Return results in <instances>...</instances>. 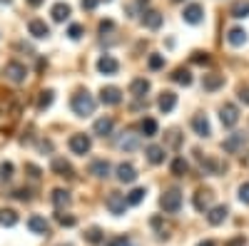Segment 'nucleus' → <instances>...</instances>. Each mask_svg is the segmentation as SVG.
<instances>
[{
  "instance_id": "nucleus-1",
  "label": "nucleus",
  "mask_w": 249,
  "mask_h": 246,
  "mask_svg": "<svg viewBox=\"0 0 249 246\" xmlns=\"http://www.w3.org/2000/svg\"><path fill=\"white\" fill-rule=\"evenodd\" d=\"M95 97L88 92V90H80V92H75L72 95V102H70V107H72V112L77 115V117H90L92 112H95Z\"/></svg>"
},
{
  "instance_id": "nucleus-2",
  "label": "nucleus",
  "mask_w": 249,
  "mask_h": 246,
  "mask_svg": "<svg viewBox=\"0 0 249 246\" xmlns=\"http://www.w3.org/2000/svg\"><path fill=\"white\" fill-rule=\"evenodd\" d=\"M105 207H107V212L110 214H115V216H122L124 212H127V197L124 194H120V192H110L107 194V199H105Z\"/></svg>"
},
{
  "instance_id": "nucleus-3",
  "label": "nucleus",
  "mask_w": 249,
  "mask_h": 246,
  "mask_svg": "<svg viewBox=\"0 0 249 246\" xmlns=\"http://www.w3.org/2000/svg\"><path fill=\"white\" fill-rule=\"evenodd\" d=\"M160 207L167 212V214H177L179 207H182V192L179 189H170V192H164L162 199H160Z\"/></svg>"
},
{
  "instance_id": "nucleus-4",
  "label": "nucleus",
  "mask_w": 249,
  "mask_h": 246,
  "mask_svg": "<svg viewBox=\"0 0 249 246\" xmlns=\"http://www.w3.org/2000/svg\"><path fill=\"white\" fill-rule=\"evenodd\" d=\"M68 145H70L72 154H82V157H85V154L92 149V139H90L88 134H72Z\"/></svg>"
},
{
  "instance_id": "nucleus-5",
  "label": "nucleus",
  "mask_w": 249,
  "mask_h": 246,
  "mask_svg": "<svg viewBox=\"0 0 249 246\" xmlns=\"http://www.w3.org/2000/svg\"><path fill=\"white\" fill-rule=\"evenodd\" d=\"M5 77L10 82H15V85H23L25 77H28V67L23 63H8L5 65Z\"/></svg>"
},
{
  "instance_id": "nucleus-6",
  "label": "nucleus",
  "mask_w": 249,
  "mask_h": 246,
  "mask_svg": "<svg viewBox=\"0 0 249 246\" xmlns=\"http://www.w3.org/2000/svg\"><path fill=\"white\" fill-rule=\"evenodd\" d=\"M219 119H222V125H224V127H234L237 122H239V110H237V105H232V102L222 105V110H219Z\"/></svg>"
},
{
  "instance_id": "nucleus-7",
  "label": "nucleus",
  "mask_w": 249,
  "mask_h": 246,
  "mask_svg": "<svg viewBox=\"0 0 249 246\" xmlns=\"http://www.w3.org/2000/svg\"><path fill=\"white\" fill-rule=\"evenodd\" d=\"M182 17H184V23H190V25H199L202 20H204V8L199 3H190V5L184 8Z\"/></svg>"
},
{
  "instance_id": "nucleus-8",
  "label": "nucleus",
  "mask_w": 249,
  "mask_h": 246,
  "mask_svg": "<svg viewBox=\"0 0 249 246\" xmlns=\"http://www.w3.org/2000/svg\"><path fill=\"white\" fill-rule=\"evenodd\" d=\"M100 102H102V105H110V107L120 105V102H122V92H120V87H115V85L102 87V90H100Z\"/></svg>"
},
{
  "instance_id": "nucleus-9",
  "label": "nucleus",
  "mask_w": 249,
  "mask_h": 246,
  "mask_svg": "<svg viewBox=\"0 0 249 246\" xmlns=\"http://www.w3.org/2000/svg\"><path fill=\"white\" fill-rule=\"evenodd\" d=\"M195 209L202 212V214H207L212 209V192L210 189H197L195 192Z\"/></svg>"
},
{
  "instance_id": "nucleus-10",
  "label": "nucleus",
  "mask_w": 249,
  "mask_h": 246,
  "mask_svg": "<svg viewBox=\"0 0 249 246\" xmlns=\"http://www.w3.org/2000/svg\"><path fill=\"white\" fill-rule=\"evenodd\" d=\"M244 142H247V137H244L242 132H234V134H230V137L222 142V149L230 152V154H237V152L244 147Z\"/></svg>"
},
{
  "instance_id": "nucleus-11",
  "label": "nucleus",
  "mask_w": 249,
  "mask_h": 246,
  "mask_svg": "<svg viewBox=\"0 0 249 246\" xmlns=\"http://www.w3.org/2000/svg\"><path fill=\"white\" fill-rule=\"evenodd\" d=\"M53 172L57 177H65V179H72L75 177V169H72V164L68 159H62V157H55L53 159Z\"/></svg>"
},
{
  "instance_id": "nucleus-12",
  "label": "nucleus",
  "mask_w": 249,
  "mask_h": 246,
  "mask_svg": "<svg viewBox=\"0 0 249 246\" xmlns=\"http://www.w3.org/2000/svg\"><path fill=\"white\" fill-rule=\"evenodd\" d=\"M117 179L122 181V184H132L135 179H137V169L132 167L130 162H122V164H117Z\"/></svg>"
},
{
  "instance_id": "nucleus-13",
  "label": "nucleus",
  "mask_w": 249,
  "mask_h": 246,
  "mask_svg": "<svg viewBox=\"0 0 249 246\" xmlns=\"http://www.w3.org/2000/svg\"><path fill=\"white\" fill-rule=\"evenodd\" d=\"M97 70H100L102 75H115V72L120 70V63H117L112 55H102V57L97 60Z\"/></svg>"
},
{
  "instance_id": "nucleus-14",
  "label": "nucleus",
  "mask_w": 249,
  "mask_h": 246,
  "mask_svg": "<svg viewBox=\"0 0 249 246\" xmlns=\"http://www.w3.org/2000/svg\"><path fill=\"white\" fill-rule=\"evenodd\" d=\"M157 107L167 115V112H172L175 107H177V95L175 92H170V90H164L162 95H160V99H157Z\"/></svg>"
},
{
  "instance_id": "nucleus-15",
  "label": "nucleus",
  "mask_w": 249,
  "mask_h": 246,
  "mask_svg": "<svg viewBox=\"0 0 249 246\" xmlns=\"http://www.w3.org/2000/svg\"><path fill=\"white\" fill-rule=\"evenodd\" d=\"M112 127H115L112 117H100V119H95L92 132H95L97 137H107V134H112Z\"/></svg>"
},
{
  "instance_id": "nucleus-16",
  "label": "nucleus",
  "mask_w": 249,
  "mask_h": 246,
  "mask_svg": "<svg viewBox=\"0 0 249 246\" xmlns=\"http://www.w3.org/2000/svg\"><path fill=\"white\" fill-rule=\"evenodd\" d=\"M227 214H230V209H227L224 204H219V207H212L210 212H207V221H210L212 227H219V224H224Z\"/></svg>"
},
{
  "instance_id": "nucleus-17",
  "label": "nucleus",
  "mask_w": 249,
  "mask_h": 246,
  "mask_svg": "<svg viewBox=\"0 0 249 246\" xmlns=\"http://www.w3.org/2000/svg\"><path fill=\"white\" fill-rule=\"evenodd\" d=\"M192 130H195L199 137H210V134H212L210 119H207L204 115H195V117H192Z\"/></svg>"
},
{
  "instance_id": "nucleus-18",
  "label": "nucleus",
  "mask_w": 249,
  "mask_h": 246,
  "mask_svg": "<svg viewBox=\"0 0 249 246\" xmlns=\"http://www.w3.org/2000/svg\"><path fill=\"white\" fill-rule=\"evenodd\" d=\"M28 30H30V35L33 37H37V40H43V37H48L50 35V28L45 25V20H30V23H28Z\"/></svg>"
},
{
  "instance_id": "nucleus-19",
  "label": "nucleus",
  "mask_w": 249,
  "mask_h": 246,
  "mask_svg": "<svg viewBox=\"0 0 249 246\" xmlns=\"http://www.w3.org/2000/svg\"><path fill=\"white\" fill-rule=\"evenodd\" d=\"M50 15H53L55 23H65V20L72 15V8H70L68 3H55L53 10H50Z\"/></svg>"
},
{
  "instance_id": "nucleus-20",
  "label": "nucleus",
  "mask_w": 249,
  "mask_h": 246,
  "mask_svg": "<svg viewBox=\"0 0 249 246\" xmlns=\"http://www.w3.org/2000/svg\"><path fill=\"white\" fill-rule=\"evenodd\" d=\"M222 85H224V75L212 72V75H204V77H202V87H204L207 92H214V90H219Z\"/></svg>"
},
{
  "instance_id": "nucleus-21",
  "label": "nucleus",
  "mask_w": 249,
  "mask_h": 246,
  "mask_svg": "<svg viewBox=\"0 0 249 246\" xmlns=\"http://www.w3.org/2000/svg\"><path fill=\"white\" fill-rule=\"evenodd\" d=\"M110 162L107 159H95L92 164H90V174H95L97 179H105V177H110Z\"/></svg>"
},
{
  "instance_id": "nucleus-22",
  "label": "nucleus",
  "mask_w": 249,
  "mask_h": 246,
  "mask_svg": "<svg viewBox=\"0 0 249 246\" xmlns=\"http://www.w3.org/2000/svg\"><path fill=\"white\" fill-rule=\"evenodd\" d=\"M28 227H30V231H33V234H45V236L50 234V224H48L43 216H37V214L28 219Z\"/></svg>"
},
{
  "instance_id": "nucleus-23",
  "label": "nucleus",
  "mask_w": 249,
  "mask_h": 246,
  "mask_svg": "<svg viewBox=\"0 0 249 246\" xmlns=\"http://www.w3.org/2000/svg\"><path fill=\"white\" fill-rule=\"evenodd\" d=\"M227 43H230L232 48H242L247 43V33L242 28H232L230 33H227Z\"/></svg>"
},
{
  "instance_id": "nucleus-24",
  "label": "nucleus",
  "mask_w": 249,
  "mask_h": 246,
  "mask_svg": "<svg viewBox=\"0 0 249 246\" xmlns=\"http://www.w3.org/2000/svg\"><path fill=\"white\" fill-rule=\"evenodd\" d=\"M142 25L150 28V30H157V28L162 25V15H160L157 10H147V13L142 15Z\"/></svg>"
},
{
  "instance_id": "nucleus-25",
  "label": "nucleus",
  "mask_w": 249,
  "mask_h": 246,
  "mask_svg": "<svg viewBox=\"0 0 249 246\" xmlns=\"http://www.w3.org/2000/svg\"><path fill=\"white\" fill-rule=\"evenodd\" d=\"M130 92H132L135 97H144V95L150 92V80H144V77H137V80H132Z\"/></svg>"
},
{
  "instance_id": "nucleus-26",
  "label": "nucleus",
  "mask_w": 249,
  "mask_h": 246,
  "mask_svg": "<svg viewBox=\"0 0 249 246\" xmlns=\"http://www.w3.org/2000/svg\"><path fill=\"white\" fill-rule=\"evenodd\" d=\"M172 82H177V85H182V87H190L192 85V72L184 70V67H177L172 72Z\"/></svg>"
},
{
  "instance_id": "nucleus-27",
  "label": "nucleus",
  "mask_w": 249,
  "mask_h": 246,
  "mask_svg": "<svg viewBox=\"0 0 249 246\" xmlns=\"http://www.w3.org/2000/svg\"><path fill=\"white\" fill-rule=\"evenodd\" d=\"M144 154H147L150 164H162L164 162V147H160V145H150L147 149H144Z\"/></svg>"
},
{
  "instance_id": "nucleus-28",
  "label": "nucleus",
  "mask_w": 249,
  "mask_h": 246,
  "mask_svg": "<svg viewBox=\"0 0 249 246\" xmlns=\"http://www.w3.org/2000/svg\"><path fill=\"white\" fill-rule=\"evenodd\" d=\"M157 119H152V117H144L142 122H140V132L144 134V137H155L157 134Z\"/></svg>"
},
{
  "instance_id": "nucleus-29",
  "label": "nucleus",
  "mask_w": 249,
  "mask_h": 246,
  "mask_svg": "<svg viewBox=\"0 0 249 246\" xmlns=\"http://www.w3.org/2000/svg\"><path fill=\"white\" fill-rule=\"evenodd\" d=\"M18 224V212H13V209H0V227H15Z\"/></svg>"
},
{
  "instance_id": "nucleus-30",
  "label": "nucleus",
  "mask_w": 249,
  "mask_h": 246,
  "mask_svg": "<svg viewBox=\"0 0 249 246\" xmlns=\"http://www.w3.org/2000/svg\"><path fill=\"white\" fill-rule=\"evenodd\" d=\"M53 204H55L57 209L68 207V204H70V192H65V189H55V192H53Z\"/></svg>"
},
{
  "instance_id": "nucleus-31",
  "label": "nucleus",
  "mask_w": 249,
  "mask_h": 246,
  "mask_svg": "<svg viewBox=\"0 0 249 246\" xmlns=\"http://www.w3.org/2000/svg\"><path fill=\"white\" fill-rule=\"evenodd\" d=\"M144 197H147V189H144V187H137V189H132V192L127 194V204H130V207H137V204L144 201Z\"/></svg>"
},
{
  "instance_id": "nucleus-32",
  "label": "nucleus",
  "mask_w": 249,
  "mask_h": 246,
  "mask_svg": "<svg viewBox=\"0 0 249 246\" xmlns=\"http://www.w3.org/2000/svg\"><path fill=\"white\" fill-rule=\"evenodd\" d=\"M53 99H55V92H53V90H43V92H40V97H37V110H40V112L48 110V107L53 105Z\"/></svg>"
},
{
  "instance_id": "nucleus-33",
  "label": "nucleus",
  "mask_w": 249,
  "mask_h": 246,
  "mask_svg": "<svg viewBox=\"0 0 249 246\" xmlns=\"http://www.w3.org/2000/svg\"><path fill=\"white\" fill-rule=\"evenodd\" d=\"M85 241H88V244H102V241H105V234H102L100 227H90V229L85 231Z\"/></svg>"
},
{
  "instance_id": "nucleus-34",
  "label": "nucleus",
  "mask_w": 249,
  "mask_h": 246,
  "mask_svg": "<svg viewBox=\"0 0 249 246\" xmlns=\"http://www.w3.org/2000/svg\"><path fill=\"white\" fill-rule=\"evenodd\" d=\"M249 15V0H237L232 5V17H247Z\"/></svg>"
},
{
  "instance_id": "nucleus-35",
  "label": "nucleus",
  "mask_w": 249,
  "mask_h": 246,
  "mask_svg": "<svg viewBox=\"0 0 249 246\" xmlns=\"http://www.w3.org/2000/svg\"><path fill=\"white\" fill-rule=\"evenodd\" d=\"M120 149H127V152H135L137 149V134H124L122 139H120Z\"/></svg>"
},
{
  "instance_id": "nucleus-36",
  "label": "nucleus",
  "mask_w": 249,
  "mask_h": 246,
  "mask_svg": "<svg viewBox=\"0 0 249 246\" xmlns=\"http://www.w3.org/2000/svg\"><path fill=\"white\" fill-rule=\"evenodd\" d=\"M187 169H190V164H187L182 157H177V159L172 162V174H175V177H184Z\"/></svg>"
},
{
  "instance_id": "nucleus-37",
  "label": "nucleus",
  "mask_w": 249,
  "mask_h": 246,
  "mask_svg": "<svg viewBox=\"0 0 249 246\" xmlns=\"http://www.w3.org/2000/svg\"><path fill=\"white\" fill-rule=\"evenodd\" d=\"M13 172H15L13 162H3V164H0V179H3V181H10L13 179Z\"/></svg>"
},
{
  "instance_id": "nucleus-38",
  "label": "nucleus",
  "mask_w": 249,
  "mask_h": 246,
  "mask_svg": "<svg viewBox=\"0 0 249 246\" xmlns=\"http://www.w3.org/2000/svg\"><path fill=\"white\" fill-rule=\"evenodd\" d=\"M147 65H150V70H160V67H164V55H150Z\"/></svg>"
},
{
  "instance_id": "nucleus-39",
  "label": "nucleus",
  "mask_w": 249,
  "mask_h": 246,
  "mask_svg": "<svg viewBox=\"0 0 249 246\" xmlns=\"http://www.w3.org/2000/svg\"><path fill=\"white\" fill-rule=\"evenodd\" d=\"M192 63H195V65H207V63H210V55L202 52V50H197V52H192Z\"/></svg>"
},
{
  "instance_id": "nucleus-40",
  "label": "nucleus",
  "mask_w": 249,
  "mask_h": 246,
  "mask_svg": "<svg viewBox=\"0 0 249 246\" xmlns=\"http://www.w3.org/2000/svg\"><path fill=\"white\" fill-rule=\"evenodd\" d=\"M55 219H57V224H62V227H75V216H70V214H55Z\"/></svg>"
},
{
  "instance_id": "nucleus-41",
  "label": "nucleus",
  "mask_w": 249,
  "mask_h": 246,
  "mask_svg": "<svg viewBox=\"0 0 249 246\" xmlns=\"http://www.w3.org/2000/svg\"><path fill=\"white\" fill-rule=\"evenodd\" d=\"M68 35H70V40H80V37H82V25L72 23V25L68 28Z\"/></svg>"
},
{
  "instance_id": "nucleus-42",
  "label": "nucleus",
  "mask_w": 249,
  "mask_h": 246,
  "mask_svg": "<svg viewBox=\"0 0 249 246\" xmlns=\"http://www.w3.org/2000/svg\"><path fill=\"white\" fill-rule=\"evenodd\" d=\"M107 246H132V241L127 236H115V239L107 241Z\"/></svg>"
},
{
  "instance_id": "nucleus-43",
  "label": "nucleus",
  "mask_w": 249,
  "mask_h": 246,
  "mask_svg": "<svg viewBox=\"0 0 249 246\" xmlns=\"http://www.w3.org/2000/svg\"><path fill=\"white\" fill-rule=\"evenodd\" d=\"M239 201L242 204H249V181H244L239 187Z\"/></svg>"
},
{
  "instance_id": "nucleus-44",
  "label": "nucleus",
  "mask_w": 249,
  "mask_h": 246,
  "mask_svg": "<svg viewBox=\"0 0 249 246\" xmlns=\"http://www.w3.org/2000/svg\"><path fill=\"white\" fill-rule=\"evenodd\" d=\"M80 5H82V10H95L100 5V0H80Z\"/></svg>"
},
{
  "instance_id": "nucleus-45",
  "label": "nucleus",
  "mask_w": 249,
  "mask_h": 246,
  "mask_svg": "<svg viewBox=\"0 0 249 246\" xmlns=\"http://www.w3.org/2000/svg\"><path fill=\"white\" fill-rule=\"evenodd\" d=\"M15 199H20V201H28L30 199V189H15V194H13Z\"/></svg>"
},
{
  "instance_id": "nucleus-46",
  "label": "nucleus",
  "mask_w": 249,
  "mask_h": 246,
  "mask_svg": "<svg viewBox=\"0 0 249 246\" xmlns=\"http://www.w3.org/2000/svg\"><path fill=\"white\" fill-rule=\"evenodd\" d=\"M244 244H247L244 236H234V239H230V241H224V246H244Z\"/></svg>"
},
{
  "instance_id": "nucleus-47",
  "label": "nucleus",
  "mask_w": 249,
  "mask_h": 246,
  "mask_svg": "<svg viewBox=\"0 0 249 246\" xmlns=\"http://www.w3.org/2000/svg\"><path fill=\"white\" fill-rule=\"evenodd\" d=\"M239 99L244 102V105H249V87H242L239 90Z\"/></svg>"
},
{
  "instance_id": "nucleus-48",
  "label": "nucleus",
  "mask_w": 249,
  "mask_h": 246,
  "mask_svg": "<svg viewBox=\"0 0 249 246\" xmlns=\"http://www.w3.org/2000/svg\"><path fill=\"white\" fill-rule=\"evenodd\" d=\"M105 30H112V20H102L100 23V33H105Z\"/></svg>"
},
{
  "instance_id": "nucleus-49",
  "label": "nucleus",
  "mask_w": 249,
  "mask_h": 246,
  "mask_svg": "<svg viewBox=\"0 0 249 246\" xmlns=\"http://www.w3.org/2000/svg\"><path fill=\"white\" fill-rule=\"evenodd\" d=\"M28 172H30V177H35V179L40 177V169H37V167H33V164H28Z\"/></svg>"
},
{
  "instance_id": "nucleus-50",
  "label": "nucleus",
  "mask_w": 249,
  "mask_h": 246,
  "mask_svg": "<svg viewBox=\"0 0 249 246\" xmlns=\"http://www.w3.org/2000/svg\"><path fill=\"white\" fill-rule=\"evenodd\" d=\"M197 246H217V244H214V241H212V239H204V241H199V244H197Z\"/></svg>"
},
{
  "instance_id": "nucleus-51",
  "label": "nucleus",
  "mask_w": 249,
  "mask_h": 246,
  "mask_svg": "<svg viewBox=\"0 0 249 246\" xmlns=\"http://www.w3.org/2000/svg\"><path fill=\"white\" fill-rule=\"evenodd\" d=\"M28 3H30L33 8H37V5H43V3H45V0H28Z\"/></svg>"
},
{
  "instance_id": "nucleus-52",
  "label": "nucleus",
  "mask_w": 249,
  "mask_h": 246,
  "mask_svg": "<svg viewBox=\"0 0 249 246\" xmlns=\"http://www.w3.org/2000/svg\"><path fill=\"white\" fill-rule=\"evenodd\" d=\"M0 3H13V0H0Z\"/></svg>"
}]
</instances>
